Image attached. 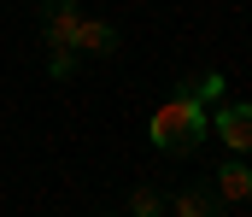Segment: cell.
I'll return each instance as SVG.
<instances>
[{
  "instance_id": "obj_5",
  "label": "cell",
  "mask_w": 252,
  "mask_h": 217,
  "mask_svg": "<svg viewBox=\"0 0 252 217\" xmlns=\"http://www.w3.org/2000/svg\"><path fill=\"white\" fill-rule=\"evenodd\" d=\"M70 47H82V53H112V47H118V35H112V24H106V18H82Z\"/></svg>"
},
{
  "instance_id": "obj_4",
  "label": "cell",
  "mask_w": 252,
  "mask_h": 217,
  "mask_svg": "<svg viewBox=\"0 0 252 217\" xmlns=\"http://www.w3.org/2000/svg\"><path fill=\"white\" fill-rule=\"evenodd\" d=\"M76 24H82V6H76V0H59V6L47 12V53L76 41Z\"/></svg>"
},
{
  "instance_id": "obj_7",
  "label": "cell",
  "mask_w": 252,
  "mask_h": 217,
  "mask_svg": "<svg viewBox=\"0 0 252 217\" xmlns=\"http://www.w3.org/2000/svg\"><path fill=\"white\" fill-rule=\"evenodd\" d=\"M129 212H141V217H153V212H164V200L153 194V188H141L135 200H129Z\"/></svg>"
},
{
  "instance_id": "obj_3",
  "label": "cell",
  "mask_w": 252,
  "mask_h": 217,
  "mask_svg": "<svg viewBox=\"0 0 252 217\" xmlns=\"http://www.w3.org/2000/svg\"><path fill=\"white\" fill-rule=\"evenodd\" d=\"M217 200H223V206H247L252 200V164L229 158V164L217 170Z\"/></svg>"
},
{
  "instance_id": "obj_6",
  "label": "cell",
  "mask_w": 252,
  "mask_h": 217,
  "mask_svg": "<svg viewBox=\"0 0 252 217\" xmlns=\"http://www.w3.org/2000/svg\"><path fill=\"white\" fill-rule=\"evenodd\" d=\"M170 206H176L182 217H211L217 206H223V200H217V194H193V188H188V194H176Z\"/></svg>"
},
{
  "instance_id": "obj_1",
  "label": "cell",
  "mask_w": 252,
  "mask_h": 217,
  "mask_svg": "<svg viewBox=\"0 0 252 217\" xmlns=\"http://www.w3.org/2000/svg\"><path fill=\"white\" fill-rule=\"evenodd\" d=\"M147 135H153L158 153H193V147L211 135V112H205V100L182 82V88H176V94L147 118Z\"/></svg>"
},
{
  "instance_id": "obj_2",
  "label": "cell",
  "mask_w": 252,
  "mask_h": 217,
  "mask_svg": "<svg viewBox=\"0 0 252 217\" xmlns=\"http://www.w3.org/2000/svg\"><path fill=\"white\" fill-rule=\"evenodd\" d=\"M211 135L229 147V153H252V106H247V100H217Z\"/></svg>"
}]
</instances>
